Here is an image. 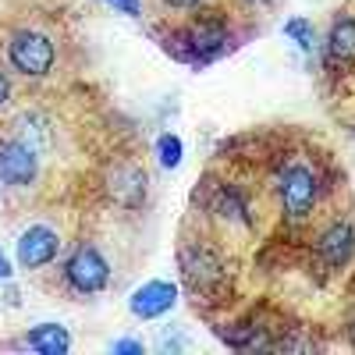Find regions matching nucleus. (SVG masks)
Instances as JSON below:
<instances>
[{"label":"nucleus","mask_w":355,"mask_h":355,"mask_svg":"<svg viewBox=\"0 0 355 355\" xmlns=\"http://www.w3.org/2000/svg\"><path fill=\"white\" fill-rule=\"evenodd\" d=\"M0 277H11V263H8L4 252H0Z\"/></svg>","instance_id":"obj_21"},{"label":"nucleus","mask_w":355,"mask_h":355,"mask_svg":"<svg viewBox=\"0 0 355 355\" xmlns=\"http://www.w3.org/2000/svg\"><path fill=\"white\" fill-rule=\"evenodd\" d=\"M25 341H28V348H36L43 355H64L68 345H71V338H68V331L61 327V323H40Z\"/></svg>","instance_id":"obj_13"},{"label":"nucleus","mask_w":355,"mask_h":355,"mask_svg":"<svg viewBox=\"0 0 355 355\" xmlns=\"http://www.w3.org/2000/svg\"><path fill=\"white\" fill-rule=\"evenodd\" d=\"M110 352H128V355H142V345H139V341H117V345H110Z\"/></svg>","instance_id":"obj_18"},{"label":"nucleus","mask_w":355,"mask_h":355,"mask_svg":"<svg viewBox=\"0 0 355 355\" xmlns=\"http://www.w3.org/2000/svg\"><path fill=\"white\" fill-rule=\"evenodd\" d=\"M327 57L334 64H352L355 61V18H334L331 36H327Z\"/></svg>","instance_id":"obj_10"},{"label":"nucleus","mask_w":355,"mask_h":355,"mask_svg":"<svg viewBox=\"0 0 355 355\" xmlns=\"http://www.w3.org/2000/svg\"><path fill=\"white\" fill-rule=\"evenodd\" d=\"M189 43H192V50H199V53H217L224 43H227V28H224V21L220 18H199V21H192L189 25Z\"/></svg>","instance_id":"obj_11"},{"label":"nucleus","mask_w":355,"mask_h":355,"mask_svg":"<svg viewBox=\"0 0 355 355\" xmlns=\"http://www.w3.org/2000/svg\"><path fill=\"white\" fill-rule=\"evenodd\" d=\"M277 196H281V210L291 220H306L316 206V196H320L316 171L306 164H288L277 178Z\"/></svg>","instance_id":"obj_2"},{"label":"nucleus","mask_w":355,"mask_h":355,"mask_svg":"<svg viewBox=\"0 0 355 355\" xmlns=\"http://www.w3.org/2000/svg\"><path fill=\"white\" fill-rule=\"evenodd\" d=\"M355 252V227L348 220H334L316 239V256L323 266H345Z\"/></svg>","instance_id":"obj_8"},{"label":"nucleus","mask_w":355,"mask_h":355,"mask_svg":"<svg viewBox=\"0 0 355 355\" xmlns=\"http://www.w3.org/2000/svg\"><path fill=\"white\" fill-rule=\"evenodd\" d=\"M157 153H160L164 167H178V164H182V139H178V135H160Z\"/></svg>","instance_id":"obj_16"},{"label":"nucleus","mask_w":355,"mask_h":355,"mask_svg":"<svg viewBox=\"0 0 355 355\" xmlns=\"http://www.w3.org/2000/svg\"><path fill=\"white\" fill-rule=\"evenodd\" d=\"M245 4H249V8H270L274 0H245Z\"/></svg>","instance_id":"obj_22"},{"label":"nucleus","mask_w":355,"mask_h":355,"mask_svg":"<svg viewBox=\"0 0 355 355\" xmlns=\"http://www.w3.org/2000/svg\"><path fill=\"white\" fill-rule=\"evenodd\" d=\"M8 96H11V85H8V75L0 71V107L8 103Z\"/></svg>","instance_id":"obj_19"},{"label":"nucleus","mask_w":355,"mask_h":355,"mask_svg":"<svg viewBox=\"0 0 355 355\" xmlns=\"http://www.w3.org/2000/svg\"><path fill=\"white\" fill-rule=\"evenodd\" d=\"M8 61L25 78H43L57 64V46L46 33H40V28H18L8 40Z\"/></svg>","instance_id":"obj_1"},{"label":"nucleus","mask_w":355,"mask_h":355,"mask_svg":"<svg viewBox=\"0 0 355 355\" xmlns=\"http://www.w3.org/2000/svg\"><path fill=\"white\" fill-rule=\"evenodd\" d=\"M182 274L192 284V291H202V295L217 291L227 281V270H224L220 256L210 245H199V242L182 245Z\"/></svg>","instance_id":"obj_3"},{"label":"nucleus","mask_w":355,"mask_h":355,"mask_svg":"<svg viewBox=\"0 0 355 355\" xmlns=\"http://www.w3.org/2000/svg\"><path fill=\"white\" fill-rule=\"evenodd\" d=\"M64 277H68V284H71L75 291L96 295V291H103L107 281H110V266H107V259L100 256L96 245H78V252H75V256L68 259V266H64Z\"/></svg>","instance_id":"obj_4"},{"label":"nucleus","mask_w":355,"mask_h":355,"mask_svg":"<svg viewBox=\"0 0 355 355\" xmlns=\"http://www.w3.org/2000/svg\"><path fill=\"white\" fill-rule=\"evenodd\" d=\"M110 8H117V11H125V15H139V0H107Z\"/></svg>","instance_id":"obj_17"},{"label":"nucleus","mask_w":355,"mask_h":355,"mask_svg":"<svg viewBox=\"0 0 355 355\" xmlns=\"http://www.w3.org/2000/svg\"><path fill=\"white\" fill-rule=\"evenodd\" d=\"M214 214L224 217V220H231V224H242V227L252 224V220H249V206H245V199L234 192V189H220V192H217V199H214Z\"/></svg>","instance_id":"obj_14"},{"label":"nucleus","mask_w":355,"mask_h":355,"mask_svg":"<svg viewBox=\"0 0 355 355\" xmlns=\"http://www.w3.org/2000/svg\"><path fill=\"white\" fill-rule=\"evenodd\" d=\"M36 171H40V153L36 150H28L18 135L0 139V182H4L8 189L33 185Z\"/></svg>","instance_id":"obj_5"},{"label":"nucleus","mask_w":355,"mask_h":355,"mask_svg":"<svg viewBox=\"0 0 355 355\" xmlns=\"http://www.w3.org/2000/svg\"><path fill=\"white\" fill-rule=\"evenodd\" d=\"M146 185H150V178H146V171L132 160H117L107 171V196L121 206V210H139L146 202Z\"/></svg>","instance_id":"obj_6"},{"label":"nucleus","mask_w":355,"mask_h":355,"mask_svg":"<svg viewBox=\"0 0 355 355\" xmlns=\"http://www.w3.org/2000/svg\"><path fill=\"white\" fill-rule=\"evenodd\" d=\"M57 252H61V239H57V231L36 224L28 227L21 239H18V263L25 270H36V266H46Z\"/></svg>","instance_id":"obj_7"},{"label":"nucleus","mask_w":355,"mask_h":355,"mask_svg":"<svg viewBox=\"0 0 355 355\" xmlns=\"http://www.w3.org/2000/svg\"><path fill=\"white\" fill-rule=\"evenodd\" d=\"M15 135L28 146V150H36L40 157L53 146V128H50V121H46L43 114H25L21 121H18V132Z\"/></svg>","instance_id":"obj_12"},{"label":"nucleus","mask_w":355,"mask_h":355,"mask_svg":"<svg viewBox=\"0 0 355 355\" xmlns=\"http://www.w3.org/2000/svg\"><path fill=\"white\" fill-rule=\"evenodd\" d=\"M174 299H178L174 284H167V281H150V284H142V288L132 291L128 309H132L139 320H153V316L167 313V309L174 306Z\"/></svg>","instance_id":"obj_9"},{"label":"nucleus","mask_w":355,"mask_h":355,"mask_svg":"<svg viewBox=\"0 0 355 355\" xmlns=\"http://www.w3.org/2000/svg\"><path fill=\"white\" fill-rule=\"evenodd\" d=\"M284 36H291L302 50H313V40H316L313 21H306V18H291V21H284Z\"/></svg>","instance_id":"obj_15"},{"label":"nucleus","mask_w":355,"mask_h":355,"mask_svg":"<svg viewBox=\"0 0 355 355\" xmlns=\"http://www.w3.org/2000/svg\"><path fill=\"white\" fill-rule=\"evenodd\" d=\"M164 4H171V8H196V4H202V0H164Z\"/></svg>","instance_id":"obj_20"}]
</instances>
